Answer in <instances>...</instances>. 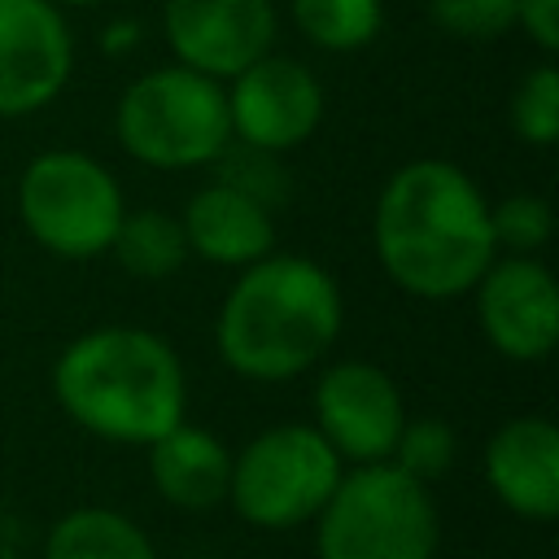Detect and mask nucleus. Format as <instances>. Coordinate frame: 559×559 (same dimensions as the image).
<instances>
[{
	"mask_svg": "<svg viewBox=\"0 0 559 559\" xmlns=\"http://www.w3.org/2000/svg\"><path fill=\"white\" fill-rule=\"evenodd\" d=\"M371 245L384 275L424 301L472 293L498 258L485 192L445 157H415L384 179Z\"/></svg>",
	"mask_w": 559,
	"mask_h": 559,
	"instance_id": "nucleus-1",
	"label": "nucleus"
},
{
	"mask_svg": "<svg viewBox=\"0 0 559 559\" xmlns=\"http://www.w3.org/2000/svg\"><path fill=\"white\" fill-rule=\"evenodd\" d=\"M345 297L328 266L301 253H266L240 266L227 288L214 345L218 358L258 384H280L310 371L341 336Z\"/></svg>",
	"mask_w": 559,
	"mask_h": 559,
	"instance_id": "nucleus-2",
	"label": "nucleus"
},
{
	"mask_svg": "<svg viewBox=\"0 0 559 559\" xmlns=\"http://www.w3.org/2000/svg\"><path fill=\"white\" fill-rule=\"evenodd\" d=\"M57 406L92 437L148 445L188 411L183 362L148 328L105 323L74 336L52 362Z\"/></svg>",
	"mask_w": 559,
	"mask_h": 559,
	"instance_id": "nucleus-3",
	"label": "nucleus"
},
{
	"mask_svg": "<svg viewBox=\"0 0 559 559\" xmlns=\"http://www.w3.org/2000/svg\"><path fill=\"white\" fill-rule=\"evenodd\" d=\"M437 502L397 463L349 467L314 515V559H432Z\"/></svg>",
	"mask_w": 559,
	"mask_h": 559,
	"instance_id": "nucleus-4",
	"label": "nucleus"
},
{
	"mask_svg": "<svg viewBox=\"0 0 559 559\" xmlns=\"http://www.w3.org/2000/svg\"><path fill=\"white\" fill-rule=\"evenodd\" d=\"M118 144L153 170H197L210 166L227 140V92L218 79L188 66H157L127 83L114 109Z\"/></svg>",
	"mask_w": 559,
	"mask_h": 559,
	"instance_id": "nucleus-5",
	"label": "nucleus"
},
{
	"mask_svg": "<svg viewBox=\"0 0 559 559\" xmlns=\"http://www.w3.org/2000/svg\"><path fill=\"white\" fill-rule=\"evenodd\" d=\"M122 214V188L92 153L48 148L31 157L17 179V218L26 236L52 258L92 262L109 253Z\"/></svg>",
	"mask_w": 559,
	"mask_h": 559,
	"instance_id": "nucleus-6",
	"label": "nucleus"
},
{
	"mask_svg": "<svg viewBox=\"0 0 559 559\" xmlns=\"http://www.w3.org/2000/svg\"><path fill=\"white\" fill-rule=\"evenodd\" d=\"M345 463L314 424H275L231 454L227 502L253 528L310 524L332 498Z\"/></svg>",
	"mask_w": 559,
	"mask_h": 559,
	"instance_id": "nucleus-7",
	"label": "nucleus"
},
{
	"mask_svg": "<svg viewBox=\"0 0 559 559\" xmlns=\"http://www.w3.org/2000/svg\"><path fill=\"white\" fill-rule=\"evenodd\" d=\"M227 122L231 140L266 153H288L306 144L323 122V83L297 57L266 52L227 79Z\"/></svg>",
	"mask_w": 559,
	"mask_h": 559,
	"instance_id": "nucleus-8",
	"label": "nucleus"
},
{
	"mask_svg": "<svg viewBox=\"0 0 559 559\" xmlns=\"http://www.w3.org/2000/svg\"><path fill=\"white\" fill-rule=\"evenodd\" d=\"M406 424L393 376L376 362L345 358L314 380V428L341 463H384Z\"/></svg>",
	"mask_w": 559,
	"mask_h": 559,
	"instance_id": "nucleus-9",
	"label": "nucleus"
},
{
	"mask_svg": "<svg viewBox=\"0 0 559 559\" xmlns=\"http://www.w3.org/2000/svg\"><path fill=\"white\" fill-rule=\"evenodd\" d=\"M74 70V35L52 0H0V118L52 105Z\"/></svg>",
	"mask_w": 559,
	"mask_h": 559,
	"instance_id": "nucleus-10",
	"label": "nucleus"
},
{
	"mask_svg": "<svg viewBox=\"0 0 559 559\" xmlns=\"http://www.w3.org/2000/svg\"><path fill=\"white\" fill-rule=\"evenodd\" d=\"M275 0H166L162 35L179 66L218 83L253 66L275 44Z\"/></svg>",
	"mask_w": 559,
	"mask_h": 559,
	"instance_id": "nucleus-11",
	"label": "nucleus"
},
{
	"mask_svg": "<svg viewBox=\"0 0 559 559\" xmlns=\"http://www.w3.org/2000/svg\"><path fill=\"white\" fill-rule=\"evenodd\" d=\"M476 323L511 362H542L559 336V288L546 262L507 253L476 280Z\"/></svg>",
	"mask_w": 559,
	"mask_h": 559,
	"instance_id": "nucleus-12",
	"label": "nucleus"
},
{
	"mask_svg": "<svg viewBox=\"0 0 559 559\" xmlns=\"http://www.w3.org/2000/svg\"><path fill=\"white\" fill-rule=\"evenodd\" d=\"M485 480L493 498L533 524L559 515V428L546 415L507 419L485 445Z\"/></svg>",
	"mask_w": 559,
	"mask_h": 559,
	"instance_id": "nucleus-13",
	"label": "nucleus"
},
{
	"mask_svg": "<svg viewBox=\"0 0 559 559\" xmlns=\"http://www.w3.org/2000/svg\"><path fill=\"white\" fill-rule=\"evenodd\" d=\"M179 227H183L188 253L214 266H249L275 253V214L223 179H210L188 197Z\"/></svg>",
	"mask_w": 559,
	"mask_h": 559,
	"instance_id": "nucleus-14",
	"label": "nucleus"
},
{
	"mask_svg": "<svg viewBox=\"0 0 559 559\" xmlns=\"http://www.w3.org/2000/svg\"><path fill=\"white\" fill-rule=\"evenodd\" d=\"M148 476L153 489L179 507V511H210L227 502V480H231V450L210 432L188 419H179L170 432L148 441Z\"/></svg>",
	"mask_w": 559,
	"mask_h": 559,
	"instance_id": "nucleus-15",
	"label": "nucleus"
},
{
	"mask_svg": "<svg viewBox=\"0 0 559 559\" xmlns=\"http://www.w3.org/2000/svg\"><path fill=\"white\" fill-rule=\"evenodd\" d=\"M44 559H157V550L131 515L114 507H74L52 524Z\"/></svg>",
	"mask_w": 559,
	"mask_h": 559,
	"instance_id": "nucleus-16",
	"label": "nucleus"
},
{
	"mask_svg": "<svg viewBox=\"0 0 559 559\" xmlns=\"http://www.w3.org/2000/svg\"><path fill=\"white\" fill-rule=\"evenodd\" d=\"M109 253L118 258V266L131 275V280H170L183 262H188V240H183V227L175 214L166 210H127L118 231H114V245Z\"/></svg>",
	"mask_w": 559,
	"mask_h": 559,
	"instance_id": "nucleus-17",
	"label": "nucleus"
},
{
	"mask_svg": "<svg viewBox=\"0 0 559 559\" xmlns=\"http://www.w3.org/2000/svg\"><path fill=\"white\" fill-rule=\"evenodd\" d=\"M293 26L323 52H358L384 26V0H288Z\"/></svg>",
	"mask_w": 559,
	"mask_h": 559,
	"instance_id": "nucleus-18",
	"label": "nucleus"
},
{
	"mask_svg": "<svg viewBox=\"0 0 559 559\" xmlns=\"http://www.w3.org/2000/svg\"><path fill=\"white\" fill-rule=\"evenodd\" d=\"M511 131L533 144L550 148L559 140V70L555 61H537L511 92Z\"/></svg>",
	"mask_w": 559,
	"mask_h": 559,
	"instance_id": "nucleus-19",
	"label": "nucleus"
},
{
	"mask_svg": "<svg viewBox=\"0 0 559 559\" xmlns=\"http://www.w3.org/2000/svg\"><path fill=\"white\" fill-rule=\"evenodd\" d=\"M214 166V179L249 192L253 201H262L266 210H275L284 197H288V175L280 166V153H266V148H249L240 140H227V148L210 162Z\"/></svg>",
	"mask_w": 559,
	"mask_h": 559,
	"instance_id": "nucleus-20",
	"label": "nucleus"
},
{
	"mask_svg": "<svg viewBox=\"0 0 559 559\" xmlns=\"http://www.w3.org/2000/svg\"><path fill=\"white\" fill-rule=\"evenodd\" d=\"M489 223H493V245L507 253H524V258L546 249V240L555 231L550 201L537 192H515V197L489 205Z\"/></svg>",
	"mask_w": 559,
	"mask_h": 559,
	"instance_id": "nucleus-21",
	"label": "nucleus"
},
{
	"mask_svg": "<svg viewBox=\"0 0 559 559\" xmlns=\"http://www.w3.org/2000/svg\"><path fill=\"white\" fill-rule=\"evenodd\" d=\"M454 428L437 415H424V419H406L402 432H397V445L389 454V463H397L406 476L415 480H437L450 463H454Z\"/></svg>",
	"mask_w": 559,
	"mask_h": 559,
	"instance_id": "nucleus-22",
	"label": "nucleus"
},
{
	"mask_svg": "<svg viewBox=\"0 0 559 559\" xmlns=\"http://www.w3.org/2000/svg\"><path fill=\"white\" fill-rule=\"evenodd\" d=\"M515 4L520 0H428V13L445 35L463 44H489L515 31Z\"/></svg>",
	"mask_w": 559,
	"mask_h": 559,
	"instance_id": "nucleus-23",
	"label": "nucleus"
},
{
	"mask_svg": "<svg viewBox=\"0 0 559 559\" xmlns=\"http://www.w3.org/2000/svg\"><path fill=\"white\" fill-rule=\"evenodd\" d=\"M515 26H524V35L546 57L559 52V0H520L515 4Z\"/></svg>",
	"mask_w": 559,
	"mask_h": 559,
	"instance_id": "nucleus-24",
	"label": "nucleus"
},
{
	"mask_svg": "<svg viewBox=\"0 0 559 559\" xmlns=\"http://www.w3.org/2000/svg\"><path fill=\"white\" fill-rule=\"evenodd\" d=\"M135 35H140V31H135L131 22H114V26H109V35L100 39V48H105V52H122V48H131V44H135Z\"/></svg>",
	"mask_w": 559,
	"mask_h": 559,
	"instance_id": "nucleus-25",
	"label": "nucleus"
},
{
	"mask_svg": "<svg viewBox=\"0 0 559 559\" xmlns=\"http://www.w3.org/2000/svg\"><path fill=\"white\" fill-rule=\"evenodd\" d=\"M57 9H92V4H105V0H52Z\"/></svg>",
	"mask_w": 559,
	"mask_h": 559,
	"instance_id": "nucleus-26",
	"label": "nucleus"
}]
</instances>
